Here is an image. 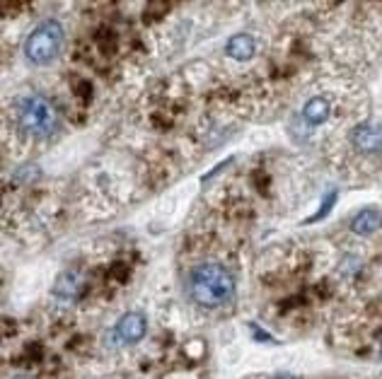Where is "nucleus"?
Instances as JSON below:
<instances>
[{
  "mask_svg": "<svg viewBox=\"0 0 382 379\" xmlns=\"http://www.w3.org/2000/svg\"><path fill=\"white\" fill-rule=\"evenodd\" d=\"M80 288H82V281L78 273L73 271H66L59 276V281H56L54 285V295L61 299V302H73V299L80 295Z\"/></svg>",
  "mask_w": 382,
  "mask_h": 379,
  "instance_id": "nucleus-6",
  "label": "nucleus"
},
{
  "mask_svg": "<svg viewBox=\"0 0 382 379\" xmlns=\"http://www.w3.org/2000/svg\"><path fill=\"white\" fill-rule=\"evenodd\" d=\"M145 331H148V321H145L143 314H138V312L126 314L117 326V334L124 343H138V341L145 336Z\"/></svg>",
  "mask_w": 382,
  "mask_h": 379,
  "instance_id": "nucleus-5",
  "label": "nucleus"
},
{
  "mask_svg": "<svg viewBox=\"0 0 382 379\" xmlns=\"http://www.w3.org/2000/svg\"><path fill=\"white\" fill-rule=\"evenodd\" d=\"M189 295L201 307H221L235 295V278L221 263H198L189 276Z\"/></svg>",
  "mask_w": 382,
  "mask_h": 379,
  "instance_id": "nucleus-1",
  "label": "nucleus"
},
{
  "mask_svg": "<svg viewBox=\"0 0 382 379\" xmlns=\"http://www.w3.org/2000/svg\"><path fill=\"white\" fill-rule=\"evenodd\" d=\"M274 379H293V377H288V375H281V377H274Z\"/></svg>",
  "mask_w": 382,
  "mask_h": 379,
  "instance_id": "nucleus-11",
  "label": "nucleus"
},
{
  "mask_svg": "<svg viewBox=\"0 0 382 379\" xmlns=\"http://www.w3.org/2000/svg\"><path fill=\"white\" fill-rule=\"evenodd\" d=\"M337 203V191H329V196L324 198V203H322V208H319V213L317 215H312L310 220H307V223H317V220H322L324 215L329 213V210H332V205Z\"/></svg>",
  "mask_w": 382,
  "mask_h": 379,
  "instance_id": "nucleus-10",
  "label": "nucleus"
},
{
  "mask_svg": "<svg viewBox=\"0 0 382 379\" xmlns=\"http://www.w3.org/2000/svg\"><path fill=\"white\" fill-rule=\"evenodd\" d=\"M351 145L363 155H380L382 152V124H360L351 133Z\"/></svg>",
  "mask_w": 382,
  "mask_h": 379,
  "instance_id": "nucleus-4",
  "label": "nucleus"
},
{
  "mask_svg": "<svg viewBox=\"0 0 382 379\" xmlns=\"http://www.w3.org/2000/svg\"><path fill=\"white\" fill-rule=\"evenodd\" d=\"M15 379H27V377H15Z\"/></svg>",
  "mask_w": 382,
  "mask_h": 379,
  "instance_id": "nucleus-12",
  "label": "nucleus"
},
{
  "mask_svg": "<svg viewBox=\"0 0 382 379\" xmlns=\"http://www.w3.org/2000/svg\"><path fill=\"white\" fill-rule=\"evenodd\" d=\"M327 117H329V102L324 97L307 99V104L302 107V119H305L307 124H312V126L324 124Z\"/></svg>",
  "mask_w": 382,
  "mask_h": 379,
  "instance_id": "nucleus-9",
  "label": "nucleus"
},
{
  "mask_svg": "<svg viewBox=\"0 0 382 379\" xmlns=\"http://www.w3.org/2000/svg\"><path fill=\"white\" fill-rule=\"evenodd\" d=\"M225 49H228L230 59L249 61L254 56V51H256V44H254V39L249 34H235V36H230V41H228Z\"/></svg>",
  "mask_w": 382,
  "mask_h": 379,
  "instance_id": "nucleus-8",
  "label": "nucleus"
},
{
  "mask_svg": "<svg viewBox=\"0 0 382 379\" xmlns=\"http://www.w3.org/2000/svg\"><path fill=\"white\" fill-rule=\"evenodd\" d=\"M17 119H20V126H22L27 133L36 135V138L51 135L56 128L54 107H51L44 97H39V94H29V97L20 99L17 102Z\"/></svg>",
  "mask_w": 382,
  "mask_h": 379,
  "instance_id": "nucleus-3",
  "label": "nucleus"
},
{
  "mask_svg": "<svg viewBox=\"0 0 382 379\" xmlns=\"http://www.w3.org/2000/svg\"><path fill=\"white\" fill-rule=\"evenodd\" d=\"M64 44V29L56 20H46L24 41V56L36 66H46L59 56Z\"/></svg>",
  "mask_w": 382,
  "mask_h": 379,
  "instance_id": "nucleus-2",
  "label": "nucleus"
},
{
  "mask_svg": "<svg viewBox=\"0 0 382 379\" xmlns=\"http://www.w3.org/2000/svg\"><path fill=\"white\" fill-rule=\"evenodd\" d=\"M382 228V213L380 210H360L358 215H355L353 220H351V230H353L355 235L365 237V235H373L375 230Z\"/></svg>",
  "mask_w": 382,
  "mask_h": 379,
  "instance_id": "nucleus-7",
  "label": "nucleus"
}]
</instances>
